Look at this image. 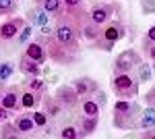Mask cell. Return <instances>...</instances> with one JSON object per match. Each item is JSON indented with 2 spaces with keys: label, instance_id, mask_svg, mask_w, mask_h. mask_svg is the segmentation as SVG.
I'll return each mask as SVG.
<instances>
[{
  "label": "cell",
  "instance_id": "1",
  "mask_svg": "<svg viewBox=\"0 0 155 139\" xmlns=\"http://www.w3.org/2000/svg\"><path fill=\"white\" fill-rule=\"evenodd\" d=\"M141 106L134 100H116L112 108V125L122 131H134L139 129V118H141Z\"/></svg>",
  "mask_w": 155,
  "mask_h": 139
},
{
  "label": "cell",
  "instance_id": "2",
  "mask_svg": "<svg viewBox=\"0 0 155 139\" xmlns=\"http://www.w3.org/2000/svg\"><path fill=\"white\" fill-rule=\"evenodd\" d=\"M128 33V27L122 23V19H112L107 21L106 25H101V31L95 40L91 42L95 50H101V52H112V48L118 44L120 40H124Z\"/></svg>",
  "mask_w": 155,
  "mask_h": 139
},
{
  "label": "cell",
  "instance_id": "3",
  "mask_svg": "<svg viewBox=\"0 0 155 139\" xmlns=\"http://www.w3.org/2000/svg\"><path fill=\"white\" fill-rule=\"evenodd\" d=\"M35 40L44 44L46 52H48V58L52 60V62H56V64H62V67H71V64H74V62L79 60V56H74L72 52H68V50H66V48L62 46V44H60L56 37H54V33H50V35L39 33Z\"/></svg>",
  "mask_w": 155,
  "mask_h": 139
},
{
  "label": "cell",
  "instance_id": "4",
  "mask_svg": "<svg viewBox=\"0 0 155 139\" xmlns=\"http://www.w3.org/2000/svg\"><path fill=\"white\" fill-rule=\"evenodd\" d=\"M110 87L116 93V98H120V100H134L139 96L141 81L132 71L130 73H118V75H112Z\"/></svg>",
  "mask_w": 155,
  "mask_h": 139
},
{
  "label": "cell",
  "instance_id": "5",
  "mask_svg": "<svg viewBox=\"0 0 155 139\" xmlns=\"http://www.w3.org/2000/svg\"><path fill=\"white\" fill-rule=\"evenodd\" d=\"M27 23L25 17H6V21L0 23V48H6V46H15V40L19 31L23 29V25Z\"/></svg>",
  "mask_w": 155,
  "mask_h": 139
},
{
  "label": "cell",
  "instance_id": "6",
  "mask_svg": "<svg viewBox=\"0 0 155 139\" xmlns=\"http://www.w3.org/2000/svg\"><path fill=\"white\" fill-rule=\"evenodd\" d=\"M116 12H118V15L122 12V6H120L118 2H91V6H89V17H91V21L97 23L99 27L106 25L107 21H112Z\"/></svg>",
  "mask_w": 155,
  "mask_h": 139
},
{
  "label": "cell",
  "instance_id": "7",
  "mask_svg": "<svg viewBox=\"0 0 155 139\" xmlns=\"http://www.w3.org/2000/svg\"><path fill=\"white\" fill-rule=\"evenodd\" d=\"M141 60L143 56L137 52V50H124V52H120L118 56L114 58V62H112V75H118V73H130L134 71L139 64H141Z\"/></svg>",
  "mask_w": 155,
  "mask_h": 139
},
{
  "label": "cell",
  "instance_id": "8",
  "mask_svg": "<svg viewBox=\"0 0 155 139\" xmlns=\"http://www.w3.org/2000/svg\"><path fill=\"white\" fill-rule=\"evenodd\" d=\"M54 98L58 100L62 108L64 110H68V112H74V110H79V104H81V98H79V93L77 89L72 87V85H58V89L54 93Z\"/></svg>",
  "mask_w": 155,
  "mask_h": 139
},
{
  "label": "cell",
  "instance_id": "9",
  "mask_svg": "<svg viewBox=\"0 0 155 139\" xmlns=\"http://www.w3.org/2000/svg\"><path fill=\"white\" fill-rule=\"evenodd\" d=\"M74 127H77V135L79 139L83 137H91L99 127V116H87V114H79L74 120Z\"/></svg>",
  "mask_w": 155,
  "mask_h": 139
},
{
  "label": "cell",
  "instance_id": "10",
  "mask_svg": "<svg viewBox=\"0 0 155 139\" xmlns=\"http://www.w3.org/2000/svg\"><path fill=\"white\" fill-rule=\"evenodd\" d=\"M15 125H17V129L21 131V135L23 137H35L37 135V125L33 123V118H31V112L29 110H25V112H21V114H15V120H12Z\"/></svg>",
  "mask_w": 155,
  "mask_h": 139
},
{
  "label": "cell",
  "instance_id": "11",
  "mask_svg": "<svg viewBox=\"0 0 155 139\" xmlns=\"http://www.w3.org/2000/svg\"><path fill=\"white\" fill-rule=\"evenodd\" d=\"M0 104L4 108H8L12 112H21V85H8L4 89V96H2V102Z\"/></svg>",
  "mask_w": 155,
  "mask_h": 139
},
{
  "label": "cell",
  "instance_id": "12",
  "mask_svg": "<svg viewBox=\"0 0 155 139\" xmlns=\"http://www.w3.org/2000/svg\"><path fill=\"white\" fill-rule=\"evenodd\" d=\"M71 85L77 89V93H79L81 100H83V98H91V96L99 89V83H97L93 77H87V75H85V77H77Z\"/></svg>",
  "mask_w": 155,
  "mask_h": 139
},
{
  "label": "cell",
  "instance_id": "13",
  "mask_svg": "<svg viewBox=\"0 0 155 139\" xmlns=\"http://www.w3.org/2000/svg\"><path fill=\"white\" fill-rule=\"evenodd\" d=\"M46 93H39V92H33L29 87L21 85V108L23 110H35L37 106L41 104V98Z\"/></svg>",
  "mask_w": 155,
  "mask_h": 139
},
{
  "label": "cell",
  "instance_id": "14",
  "mask_svg": "<svg viewBox=\"0 0 155 139\" xmlns=\"http://www.w3.org/2000/svg\"><path fill=\"white\" fill-rule=\"evenodd\" d=\"M23 54H27L29 58H33V60H35V62H39V64H44V62L48 60V52H46V48H44V44H41V42H37V40L27 42V44H25Z\"/></svg>",
  "mask_w": 155,
  "mask_h": 139
},
{
  "label": "cell",
  "instance_id": "15",
  "mask_svg": "<svg viewBox=\"0 0 155 139\" xmlns=\"http://www.w3.org/2000/svg\"><path fill=\"white\" fill-rule=\"evenodd\" d=\"M17 69L21 71L25 77H39V75H41V64H39V62H35L33 58H29L27 54H21Z\"/></svg>",
  "mask_w": 155,
  "mask_h": 139
},
{
  "label": "cell",
  "instance_id": "16",
  "mask_svg": "<svg viewBox=\"0 0 155 139\" xmlns=\"http://www.w3.org/2000/svg\"><path fill=\"white\" fill-rule=\"evenodd\" d=\"M25 21L29 25H33V27H44V25L50 23V15L41 6H31L29 11H27V17H25Z\"/></svg>",
  "mask_w": 155,
  "mask_h": 139
},
{
  "label": "cell",
  "instance_id": "17",
  "mask_svg": "<svg viewBox=\"0 0 155 139\" xmlns=\"http://www.w3.org/2000/svg\"><path fill=\"white\" fill-rule=\"evenodd\" d=\"M41 106H44V112H46L50 118H58V116L64 112L62 104H60L54 96H44V98H41Z\"/></svg>",
  "mask_w": 155,
  "mask_h": 139
},
{
  "label": "cell",
  "instance_id": "18",
  "mask_svg": "<svg viewBox=\"0 0 155 139\" xmlns=\"http://www.w3.org/2000/svg\"><path fill=\"white\" fill-rule=\"evenodd\" d=\"M33 4L41 6V9L48 12L52 19H56L60 12L64 11V4H62V0H33Z\"/></svg>",
  "mask_w": 155,
  "mask_h": 139
},
{
  "label": "cell",
  "instance_id": "19",
  "mask_svg": "<svg viewBox=\"0 0 155 139\" xmlns=\"http://www.w3.org/2000/svg\"><path fill=\"white\" fill-rule=\"evenodd\" d=\"M79 108H81V114H87V116H99L101 114V106L97 104V100L93 96L91 98H83Z\"/></svg>",
  "mask_w": 155,
  "mask_h": 139
},
{
  "label": "cell",
  "instance_id": "20",
  "mask_svg": "<svg viewBox=\"0 0 155 139\" xmlns=\"http://www.w3.org/2000/svg\"><path fill=\"white\" fill-rule=\"evenodd\" d=\"M21 131L17 129L15 123H8V120H4V123H0V139H21Z\"/></svg>",
  "mask_w": 155,
  "mask_h": 139
},
{
  "label": "cell",
  "instance_id": "21",
  "mask_svg": "<svg viewBox=\"0 0 155 139\" xmlns=\"http://www.w3.org/2000/svg\"><path fill=\"white\" fill-rule=\"evenodd\" d=\"M15 71H17V64H15V62H11V60L0 62V85H2V87H6V83H8V79L15 75Z\"/></svg>",
  "mask_w": 155,
  "mask_h": 139
},
{
  "label": "cell",
  "instance_id": "22",
  "mask_svg": "<svg viewBox=\"0 0 155 139\" xmlns=\"http://www.w3.org/2000/svg\"><path fill=\"white\" fill-rule=\"evenodd\" d=\"M149 127H155V108H151V106L141 110V118H139V129H149Z\"/></svg>",
  "mask_w": 155,
  "mask_h": 139
},
{
  "label": "cell",
  "instance_id": "23",
  "mask_svg": "<svg viewBox=\"0 0 155 139\" xmlns=\"http://www.w3.org/2000/svg\"><path fill=\"white\" fill-rule=\"evenodd\" d=\"M99 31H101V27H99L97 23H93L91 17H89V21L83 25V37H85V40H89V42H93L97 35H99Z\"/></svg>",
  "mask_w": 155,
  "mask_h": 139
},
{
  "label": "cell",
  "instance_id": "24",
  "mask_svg": "<svg viewBox=\"0 0 155 139\" xmlns=\"http://www.w3.org/2000/svg\"><path fill=\"white\" fill-rule=\"evenodd\" d=\"M19 9V0H0V17H12Z\"/></svg>",
  "mask_w": 155,
  "mask_h": 139
},
{
  "label": "cell",
  "instance_id": "25",
  "mask_svg": "<svg viewBox=\"0 0 155 139\" xmlns=\"http://www.w3.org/2000/svg\"><path fill=\"white\" fill-rule=\"evenodd\" d=\"M21 85L33 89V92H39V93H46V81H41L39 77H25V81H21Z\"/></svg>",
  "mask_w": 155,
  "mask_h": 139
},
{
  "label": "cell",
  "instance_id": "26",
  "mask_svg": "<svg viewBox=\"0 0 155 139\" xmlns=\"http://www.w3.org/2000/svg\"><path fill=\"white\" fill-rule=\"evenodd\" d=\"M137 69H139V81H141V83H149V81H151L153 67L149 64V60H141V64H139Z\"/></svg>",
  "mask_w": 155,
  "mask_h": 139
},
{
  "label": "cell",
  "instance_id": "27",
  "mask_svg": "<svg viewBox=\"0 0 155 139\" xmlns=\"http://www.w3.org/2000/svg\"><path fill=\"white\" fill-rule=\"evenodd\" d=\"M31 33H33V25L25 23L23 29L19 31V35H17V40H15V46H23V44H27V40L31 37Z\"/></svg>",
  "mask_w": 155,
  "mask_h": 139
},
{
  "label": "cell",
  "instance_id": "28",
  "mask_svg": "<svg viewBox=\"0 0 155 139\" xmlns=\"http://www.w3.org/2000/svg\"><path fill=\"white\" fill-rule=\"evenodd\" d=\"M31 118H33V123L37 125V129H39V131H41V129H44V127L50 123V116L46 114L44 110H37V108L31 112Z\"/></svg>",
  "mask_w": 155,
  "mask_h": 139
},
{
  "label": "cell",
  "instance_id": "29",
  "mask_svg": "<svg viewBox=\"0 0 155 139\" xmlns=\"http://www.w3.org/2000/svg\"><path fill=\"white\" fill-rule=\"evenodd\" d=\"M141 48H143V54H145V58L153 62V60H155V42H147V40H143Z\"/></svg>",
  "mask_w": 155,
  "mask_h": 139
},
{
  "label": "cell",
  "instance_id": "30",
  "mask_svg": "<svg viewBox=\"0 0 155 139\" xmlns=\"http://www.w3.org/2000/svg\"><path fill=\"white\" fill-rule=\"evenodd\" d=\"M58 135L62 139H79V135H77V127H74V125H64V127L60 129Z\"/></svg>",
  "mask_w": 155,
  "mask_h": 139
},
{
  "label": "cell",
  "instance_id": "31",
  "mask_svg": "<svg viewBox=\"0 0 155 139\" xmlns=\"http://www.w3.org/2000/svg\"><path fill=\"white\" fill-rule=\"evenodd\" d=\"M141 12L143 15H153L155 12V0H141Z\"/></svg>",
  "mask_w": 155,
  "mask_h": 139
},
{
  "label": "cell",
  "instance_id": "32",
  "mask_svg": "<svg viewBox=\"0 0 155 139\" xmlns=\"http://www.w3.org/2000/svg\"><path fill=\"white\" fill-rule=\"evenodd\" d=\"M143 100H145V104H147V106L155 108V83L151 85V87H149V89H147V93H145Z\"/></svg>",
  "mask_w": 155,
  "mask_h": 139
},
{
  "label": "cell",
  "instance_id": "33",
  "mask_svg": "<svg viewBox=\"0 0 155 139\" xmlns=\"http://www.w3.org/2000/svg\"><path fill=\"white\" fill-rule=\"evenodd\" d=\"M93 98H95V100H97V104L101 106V108H104V106L107 104V96H106V92H104L101 87H99V89H97V92L93 93Z\"/></svg>",
  "mask_w": 155,
  "mask_h": 139
},
{
  "label": "cell",
  "instance_id": "34",
  "mask_svg": "<svg viewBox=\"0 0 155 139\" xmlns=\"http://www.w3.org/2000/svg\"><path fill=\"white\" fill-rule=\"evenodd\" d=\"M17 112H12V110H8V108H4V106L0 104V123H4V120H8L11 116H15Z\"/></svg>",
  "mask_w": 155,
  "mask_h": 139
},
{
  "label": "cell",
  "instance_id": "35",
  "mask_svg": "<svg viewBox=\"0 0 155 139\" xmlns=\"http://www.w3.org/2000/svg\"><path fill=\"white\" fill-rule=\"evenodd\" d=\"M62 4H64V9H72V6L85 4V0H62Z\"/></svg>",
  "mask_w": 155,
  "mask_h": 139
},
{
  "label": "cell",
  "instance_id": "36",
  "mask_svg": "<svg viewBox=\"0 0 155 139\" xmlns=\"http://www.w3.org/2000/svg\"><path fill=\"white\" fill-rule=\"evenodd\" d=\"M141 137H143V139H155V127L145 129L143 133H141Z\"/></svg>",
  "mask_w": 155,
  "mask_h": 139
},
{
  "label": "cell",
  "instance_id": "37",
  "mask_svg": "<svg viewBox=\"0 0 155 139\" xmlns=\"http://www.w3.org/2000/svg\"><path fill=\"white\" fill-rule=\"evenodd\" d=\"M143 40H147V42H155V25H151V27L147 29V33H145Z\"/></svg>",
  "mask_w": 155,
  "mask_h": 139
},
{
  "label": "cell",
  "instance_id": "38",
  "mask_svg": "<svg viewBox=\"0 0 155 139\" xmlns=\"http://www.w3.org/2000/svg\"><path fill=\"white\" fill-rule=\"evenodd\" d=\"M4 89H6V87H2V85H0V102H2V96H4Z\"/></svg>",
  "mask_w": 155,
  "mask_h": 139
},
{
  "label": "cell",
  "instance_id": "39",
  "mask_svg": "<svg viewBox=\"0 0 155 139\" xmlns=\"http://www.w3.org/2000/svg\"><path fill=\"white\" fill-rule=\"evenodd\" d=\"M151 67H153V71H155V60H153V64H151Z\"/></svg>",
  "mask_w": 155,
  "mask_h": 139
}]
</instances>
